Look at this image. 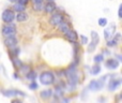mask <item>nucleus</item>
<instances>
[{
	"mask_svg": "<svg viewBox=\"0 0 122 103\" xmlns=\"http://www.w3.org/2000/svg\"><path fill=\"white\" fill-rule=\"evenodd\" d=\"M40 82L43 85H51L55 82V75L51 71H45L40 75Z\"/></svg>",
	"mask_w": 122,
	"mask_h": 103,
	"instance_id": "1",
	"label": "nucleus"
},
{
	"mask_svg": "<svg viewBox=\"0 0 122 103\" xmlns=\"http://www.w3.org/2000/svg\"><path fill=\"white\" fill-rule=\"evenodd\" d=\"M106 76H102L100 80H93L89 83V86L88 88L92 91H97V90H101L102 88L104 87V83L106 81Z\"/></svg>",
	"mask_w": 122,
	"mask_h": 103,
	"instance_id": "2",
	"label": "nucleus"
},
{
	"mask_svg": "<svg viewBox=\"0 0 122 103\" xmlns=\"http://www.w3.org/2000/svg\"><path fill=\"white\" fill-rule=\"evenodd\" d=\"M62 21H64V16H63L62 13L55 11L54 13L51 14V17H49V24H51V26L56 27V26L59 25Z\"/></svg>",
	"mask_w": 122,
	"mask_h": 103,
	"instance_id": "3",
	"label": "nucleus"
},
{
	"mask_svg": "<svg viewBox=\"0 0 122 103\" xmlns=\"http://www.w3.org/2000/svg\"><path fill=\"white\" fill-rule=\"evenodd\" d=\"M1 33L4 38L6 37H13L16 34V27H15L14 24H6L2 27Z\"/></svg>",
	"mask_w": 122,
	"mask_h": 103,
	"instance_id": "4",
	"label": "nucleus"
},
{
	"mask_svg": "<svg viewBox=\"0 0 122 103\" xmlns=\"http://www.w3.org/2000/svg\"><path fill=\"white\" fill-rule=\"evenodd\" d=\"M1 19H2V22L5 23V24H12L13 21L15 19L14 11L11 10V9H6V10H4L1 14Z\"/></svg>",
	"mask_w": 122,
	"mask_h": 103,
	"instance_id": "5",
	"label": "nucleus"
},
{
	"mask_svg": "<svg viewBox=\"0 0 122 103\" xmlns=\"http://www.w3.org/2000/svg\"><path fill=\"white\" fill-rule=\"evenodd\" d=\"M99 42H100V38H99L97 32L91 31V43L88 44V52L89 53L94 52V49H97V45L99 44Z\"/></svg>",
	"mask_w": 122,
	"mask_h": 103,
	"instance_id": "6",
	"label": "nucleus"
},
{
	"mask_svg": "<svg viewBox=\"0 0 122 103\" xmlns=\"http://www.w3.org/2000/svg\"><path fill=\"white\" fill-rule=\"evenodd\" d=\"M116 25L115 24H110V25H108L107 27L104 29V38L106 39V40H109V39L114 38L115 33H116Z\"/></svg>",
	"mask_w": 122,
	"mask_h": 103,
	"instance_id": "7",
	"label": "nucleus"
},
{
	"mask_svg": "<svg viewBox=\"0 0 122 103\" xmlns=\"http://www.w3.org/2000/svg\"><path fill=\"white\" fill-rule=\"evenodd\" d=\"M57 10V5L53 0H47L46 2H44V6H43V11L47 14H51Z\"/></svg>",
	"mask_w": 122,
	"mask_h": 103,
	"instance_id": "8",
	"label": "nucleus"
},
{
	"mask_svg": "<svg viewBox=\"0 0 122 103\" xmlns=\"http://www.w3.org/2000/svg\"><path fill=\"white\" fill-rule=\"evenodd\" d=\"M1 92L5 97H16V96H23V97H25L26 96L24 91L17 90V89H5V90H2Z\"/></svg>",
	"mask_w": 122,
	"mask_h": 103,
	"instance_id": "9",
	"label": "nucleus"
},
{
	"mask_svg": "<svg viewBox=\"0 0 122 103\" xmlns=\"http://www.w3.org/2000/svg\"><path fill=\"white\" fill-rule=\"evenodd\" d=\"M64 34V38L66 39L69 42L71 43H77V40H78V34L76 33V31H74L73 29H70L69 31H66Z\"/></svg>",
	"mask_w": 122,
	"mask_h": 103,
	"instance_id": "10",
	"label": "nucleus"
},
{
	"mask_svg": "<svg viewBox=\"0 0 122 103\" xmlns=\"http://www.w3.org/2000/svg\"><path fill=\"white\" fill-rule=\"evenodd\" d=\"M17 43H18V41H17V39L15 38V36L6 37V38H4V45H5L8 49H13V47H16Z\"/></svg>",
	"mask_w": 122,
	"mask_h": 103,
	"instance_id": "11",
	"label": "nucleus"
},
{
	"mask_svg": "<svg viewBox=\"0 0 122 103\" xmlns=\"http://www.w3.org/2000/svg\"><path fill=\"white\" fill-rule=\"evenodd\" d=\"M106 67H107V69L109 70H116L119 68V65H120V62H119V60H117V59H108V60H106Z\"/></svg>",
	"mask_w": 122,
	"mask_h": 103,
	"instance_id": "12",
	"label": "nucleus"
},
{
	"mask_svg": "<svg viewBox=\"0 0 122 103\" xmlns=\"http://www.w3.org/2000/svg\"><path fill=\"white\" fill-rule=\"evenodd\" d=\"M120 85H121V80L112 78V80L109 82V84H108V89H109L110 91H114V90H116Z\"/></svg>",
	"mask_w": 122,
	"mask_h": 103,
	"instance_id": "13",
	"label": "nucleus"
},
{
	"mask_svg": "<svg viewBox=\"0 0 122 103\" xmlns=\"http://www.w3.org/2000/svg\"><path fill=\"white\" fill-rule=\"evenodd\" d=\"M57 27H58V29H59V31L62 32V33H65L66 31H69V30L71 29V26H70V24L67 23V22H65V21H62L59 24V25L57 26Z\"/></svg>",
	"mask_w": 122,
	"mask_h": 103,
	"instance_id": "14",
	"label": "nucleus"
},
{
	"mask_svg": "<svg viewBox=\"0 0 122 103\" xmlns=\"http://www.w3.org/2000/svg\"><path fill=\"white\" fill-rule=\"evenodd\" d=\"M15 18H16L17 22L21 23V22L28 21V18H29V15H28L26 12H19V13H17V14L15 15Z\"/></svg>",
	"mask_w": 122,
	"mask_h": 103,
	"instance_id": "15",
	"label": "nucleus"
},
{
	"mask_svg": "<svg viewBox=\"0 0 122 103\" xmlns=\"http://www.w3.org/2000/svg\"><path fill=\"white\" fill-rule=\"evenodd\" d=\"M12 10L14 11V12H17V13H19V12H25L26 5H24V4L19 3V2H15V3L13 4Z\"/></svg>",
	"mask_w": 122,
	"mask_h": 103,
	"instance_id": "16",
	"label": "nucleus"
},
{
	"mask_svg": "<svg viewBox=\"0 0 122 103\" xmlns=\"http://www.w3.org/2000/svg\"><path fill=\"white\" fill-rule=\"evenodd\" d=\"M66 77H67V80H69V83L71 85H76L78 83V75H77V73L70 74V75H67Z\"/></svg>",
	"mask_w": 122,
	"mask_h": 103,
	"instance_id": "17",
	"label": "nucleus"
},
{
	"mask_svg": "<svg viewBox=\"0 0 122 103\" xmlns=\"http://www.w3.org/2000/svg\"><path fill=\"white\" fill-rule=\"evenodd\" d=\"M40 95H41V98H42V99L46 100V99H49V98L53 96V91H51V89H45V90L41 91Z\"/></svg>",
	"mask_w": 122,
	"mask_h": 103,
	"instance_id": "18",
	"label": "nucleus"
},
{
	"mask_svg": "<svg viewBox=\"0 0 122 103\" xmlns=\"http://www.w3.org/2000/svg\"><path fill=\"white\" fill-rule=\"evenodd\" d=\"M36 71H31V70H30L29 72H27V73H26V78H27V80H30V81H34L36 78Z\"/></svg>",
	"mask_w": 122,
	"mask_h": 103,
	"instance_id": "19",
	"label": "nucleus"
},
{
	"mask_svg": "<svg viewBox=\"0 0 122 103\" xmlns=\"http://www.w3.org/2000/svg\"><path fill=\"white\" fill-rule=\"evenodd\" d=\"M43 6H44V3H32V9L36 12L43 11Z\"/></svg>",
	"mask_w": 122,
	"mask_h": 103,
	"instance_id": "20",
	"label": "nucleus"
},
{
	"mask_svg": "<svg viewBox=\"0 0 122 103\" xmlns=\"http://www.w3.org/2000/svg\"><path fill=\"white\" fill-rule=\"evenodd\" d=\"M97 24H99V26H101V27H105V26H107L108 21L105 17H101V18H99V21H97Z\"/></svg>",
	"mask_w": 122,
	"mask_h": 103,
	"instance_id": "21",
	"label": "nucleus"
},
{
	"mask_svg": "<svg viewBox=\"0 0 122 103\" xmlns=\"http://www.w3.org/2000/svg\"><path fill=\"white\" fill-rule=\"evenodd\" d=\"M93 60H94L95 63L102 62V61L104 60V55H103V54H97V55H95L94 58H93Z\"/></svg>",
	"mask_w": 122,
	"mask_h": 103,
	"instance_id": "22",
	"label": "nucleus"
},
{
	"mask_svg": "<svg viewBox=\"0 0 122 103\" xmlns=\"http://www.w3.org/2000/svg\"><path fill=\"white\" fill-rule=\"evenodd\" d=\"M100 72H101V67H100L99 65H95L94 67H92V69H91V73H92L93 75H97Z\"/></svg>",
	"mask_w": 122,
	"mask_h": 103,
	"instance_id": "23",
	"label": "nucleus"
},
{
	"mask_svg": "<svg viewBox=\"0 0 122 103\" xmlns=\"http://www.w3.org/2000/svg\"><path fill=\"white\" fill-rule=\"evenodd\" d=\"M19 53H20V49H18V47H13V49H10V54L12 55V56H14V57H17L19 55Z\"/></svg>",
	"mask_w": 122,
	"mask_h": 103,
	"instance_id": "24",
	"label": "nucleus"
},
{
	"mask_svg": "<svg viewBox=\"0 0 122 103\" xmlns=\"http://www.w3.org/2000/svg\"><path fill=\"white\" fill-rule=\"evenodd\" d=\"M117 44H118V42L115 40V38H112V39H109V40H107V43H106V45H107L108 47H114V46H116Z\"/></svg>",
	"mask_w": 122,
	"mask_h": 103,
	"instance_id": "25",
	"label": "nucleus"
},
{
	"mask_svg": "<svg viewBox=\"0 0 122 103\" xmlns=\"http://www.w3.org/2000/svg\"><path fill=\"white\" fill-rule=\"evenodd\" d=\"M12 61H13V65H14L16 68H20V67H21V65H23V63H21V61L19 60L18 58H16V57H15V58L13 59Z\"/></svg>",
	"mask_w": 122,
	"mask_h": 103,
	"instance_id": "26",
	"label": "nucleus"
},
{
	"mask_svg": "<svg viewBox=\"0 0 122 103\" xmlns=\"http://www.w3.org/2000/svg\"><path fill=\"white\" fill-rule=\"evenodd\" d=\"M79 39H80V43L81 44H88V37L84 36V34H80Z\"/></svg>",
	"mask_w": 122,
	"mask_h": 103,
	"instance_id": "27",
	"label": "nucleus"
},
{
	"mask_svg": "<svg viewBox=\"0 0 122 103\" xmlns=\"http://www.w3.org/2000/svg\"><path fill=\"white\" fill-rule=\"evenodd\" d=\"M55 93H56V96H57V97H61V96L63 95V90H62V88H61V87H59V86H57V87H56Z\"/></svg>",
	"mask_w": 122,
	"mask_h": 103,
	"instance_id": "28",
	"label": "nucleus"
},
{
	"mask_svg": "<svg viewBox=\"0 0 122 103\" xmlns=\"http://www.w3.org/2000/svg\"><path fill=\"white\" fill-rule=\"evenodd\" d=\"M38 87H39V85L36 84V82H32L31 84L29 85V89H31V90H36V89H38Z\"/></svg>",
	"mask_w": 122,
	"mask_h": 103,
	"instance_id": "29",
	"label": "nucleus"
},
{
	"mask_svg": "<svg viewBox=\"0 0 122 103\" xmlns=\"http://www.w3.org/2000/svg\"><path fill=\"white\" fill-rule=\"evenodd\" d=\"M20 70H21V72H24V73H27V72L30 71V70H29V67H27V65H21Z\"/></svg>",
	"mask_w": 122,
	"mask_h": 103,
	"instance_id": "30",
	"label": "nucleus"
},
{
	"mask_svg": "<svg viewBox=\"0 0 122 103\" xmlns=\"http://www.w3.org/2000/svg\"><path fill=\"white\" fill-rule=\"evenodd\" d=\"M118 16L119 18H122V4L119 5V9H118Z\"/></svg>",
	"mask_w": 122,
	"mask_h": 103,
	"instance_id": "31",
	"label": "nucleus"
},
{
	"mask_svg": "<svg viewBox=\"0 0 122 103\" xmlns=\"http://www.w3.org/2000/svg\"><path fill=\"white\" fill-rule=\"evenodd\" d=\"M29 1H30V0H17V2H19V3L24 4V5H26V4H27Z\"/></svg>",
	"mask_w": 122,
	"mask_h": 103,
	"instance_id": "32",
	"label": "nucleus"
},
{
	"mask_svg": "<svg viewBox=\"0 0 122 103\" xmlns=\"http://www.w3.org/2000/svg\"><path fill=\"white\" fill-rule=\"evenodd\" d=\"M32 3H44L45 0H31Z\"/></svg>",
	"mask_w": 122,
	"mask_h": 103,
	"instance_id": "33",
	"label": "nucleus"
},
{
	"mask_svg": "<svg viewBox=\"0 0 122 103\" xmlns=\"http://www.w3.org/2000/svg\"><path fill=\"white\" fill-rule=\"evenodd\" d=\"M60 103H69V99H66V98H64V99L61 100Z\"/></svg>",
	"mask_w": 122,
	"mask_h": 103,
	"instance_id": "34",
	"label": "nucleus"
},
{
	"mask_svg": "<svg viewBox=\"0 0 122 103\" xmlns=\"http://www.w3.org/2000/svg\"><path fill=\"white\" fill-rule=\"evenodd\" d=\"M11 103H21V101H20V100H13Z\"/></svg>",
	"mask_w": 122,
	"mask_h": 103,
	"instance_id": "35",
	"label": "nucleus"
},
{
	"mask_svg": "<svg viewBox=\"0 0 122 103\" xmlns=\"http://www.w3.org/2000/svg\"><path fill=\"white\" fill-rule=\"evenodd\" d=\"M10 2H15V1H17V0H9Z\"/></svg>",
	"mask_w": 122,
	"mask_h": 103,
	"instance_id": "36",
	"label": "nucleus"
}]
</instances>
